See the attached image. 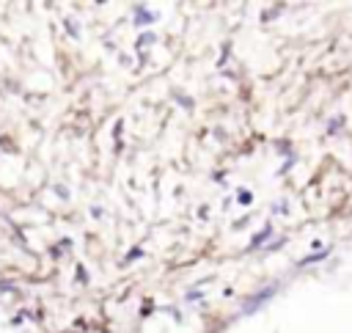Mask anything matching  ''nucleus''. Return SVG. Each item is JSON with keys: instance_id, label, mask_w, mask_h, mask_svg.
Wrapping results in <instances>:
<instances>
[{"instance_id": "nucleus-1", "label": "nucleus", "mask_w": 352, "mask_h": 333, "mask_svg": "<svg viewBox=\"0 0 352 333\" xmlns=\"http://www.w3.org/2000/svg\"><path fill=\"white\" fill-rule=\"evenodd\" d=\"M148 19H154V14H146V8H138V14H135V22L140 25V22H148Z\"/></svg>"}]
</instances>
